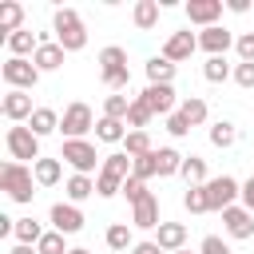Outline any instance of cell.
Listing matches in <instances>:
<instances>
[{"mask_svg": "<svg viewBox=\"0 0 254 254\" xmlns=\"http://www.w3.org/2000/svg\"><path fill=\"white\" fill-rule=\"evenodd\" d=\"M202 75H206L210 83H226V79H234V67L226 64V56H210V60L202 64Z\"/></svg>", "mask_w": 254, "mask_h": 254, "instance_id": "29", "label": "cell"}, {"mask_svg": "<svg viewBox=\"0 0 254 254\" xmlns=\"http://www.w3.org/2000/svg\"><path fill=\"white\" fill-rule=\"evenodd\" d=\"M52 32H56V44H60L64 52H83V48H87V28H83V20H79L75 8H56Z\"/></svg>", "mask_w": 254, "mask_h": 254, "instance_id": "2", "label": "cell"}, {"mask_svg": "<svg viewBox=\"0 0 254 254\" xmlns=\"http://www.w3.org/2000/svg\"><path fill=\"white\" fill-rule=\"evenodd\" d=\"M103 242L111 246V250H131L135 242H131V226L127 222H111L107 226V234H103Z\"/></svg>", "mask_w": 254, "mask_h": 254, "instance_id": "35", "label": "cell"}, {"mask_svg": "<svg viewBox=\"0 0 254 254\" xmlns=\"http://www.w3.org/2000/svg\"><path fill=\"white\" fill-rule=\"evenodd\" d=\"M44 234H48V230H44L36 218H16V234H12L16 242H24V246H36Z\"/></svg>", "mask_w": 254, "mask_h": 254, "instance_id": "34", "label": "cell"}, {"mask_svg": "<svg viewBox=\"0 0 254 254\" xmlns=\"http://www.w3.org/2000/svg\"><path fill=\"white\" fill-rule=\"evenodd\" d=\"M175 254H198V250H187V246H183V250H175Z\"/></svg>", "mask_w": 254, "mask_h": 254, "instance_id": "51", "label": "cell"}, {"mask_svg": "<svg viewBox=\"0 0 254 254\" xmlns=\"http://www.w3.org/2000/svg\"><path fill=\"white\" fill-rule=\"evenodd\" d=\"M194 52H198V36H194V32H171L159 56L171 60V64H183V60H190Z\"/></svg>", "mask_w": 254, "mask_h": 254, "instance_id": "12", "label": "cell"}, {"mask_svg": "<svg viewBox=\"0 0 254 254\" xmlns=\"http://www.w3.org/2000/svg\"><path fill=\"white\" fill-rule=\"evenodd\" d=\"M143 71H147V83H175V64L163 56H151Z\"/></svg>", "mask_w": 254, "mask_h": 254, "instance_id": "23", "label": "cell"}, {"mask_svg": "<svg viewBox=\"0 0 254 254\" xmlns=\"http://www.w3.org/2000/svg\"><path fill=\"white\" fill-rule=\"evenodd\" d=\"M95 194V179L91 175H71L67 179V202H83Z\"/></svg>", "mask_w": 254, "mask_h": 254, "instance_id": "33", "label": "cell"}, {"mask_svg": "<svg viewBox=\"0 0 254 254\" xmlns=\"http://www.w3.org/2000/svg\"><path fill=\"white\" fill-rule=\"evenodd\" d=\"M151 115H155V111H151V107H147V103L135 95V99H131V111H127V127H131V131H147Z\"/></svg>", "mask_w": 254, "mask_h": 254, "instance_id": "36", "label": "cell"}, {"mask_svg": "<svg viewBox=\"0 0 254 254\" xmlns=\"http://www.w3.org/2000/svg\"><path fill=\"white\" fill-rule=\"evenodd\" d=\"M183 159H187V155H179L175 147H159V151H155V163H159V179H167V175H179V171H183Z\"/></svg>", "mask_w": 254, "mask_h": 254, "instance_id": "27", "label": "cell"}, {"mask_svg": "<svg viewBox=\"0 0 254 254\" xmlns=\"http://www.w3.org/2000/svg\"><path fill=\"white\" fill-rule=\"evenodd\" d=\"M4 143H8V155L16 159V163H40L44 155H40V135L32 131V127H24V123H12L8 127V135H4Z\"/></svg>", "mask_w": 254, "mask_h": 254, "instance_id": "5", "label": "cell"}, {"mask_svg": "<svg viewBox=\"0 0 254 254\" xmlns=\"http://www.w3.org/2000/svg\"><path fill=\"white\" fill-rule=\"evenodd\" d=\"M234 83L250 91L254 87V64H234Z\"/></svg>", "mask_w": 254, "mask_h": 254, "instance_id": "45", "label": "cell"}, {"mask_svg": "<svg viewBox=\"0 0 254 254\" xmlns=\"http://www.w3.org/2000/svg\"><path fill=\"white\" fill-rule=\"evenodd\" d=\"M131 254H163V250H159V242L151 238V242H135V246H131Z\"/></svg>", "mask_w": 254, "mask_h": 254, "instance_id": "47", "label": "cell"}, {"mask_svg": "<svg viewBox=\"0 0 254 254\" xmlns=\"http://www.w3.org/2000/svg\"><path fill=\"white\" fill-rule=\"evenodd\" d=\"M28 127L44 139V135H52V131H60V115L52 111V107H36L32 111V119H28Z\"/></svg>", "mask_w": 254, "mask_h": 254, "instance_id": "24", "label": "cell"}, {"mask_svg": "<svg viewBox=\"0 0 254 254\" xmlns=\"http://www.w3.org/2000/svg\"><path fill=\"white\" fill-rule=\"evenodd\" d=\"M234 40H238V36H234V32H226L222 24H214V28H202V32H198V48L206 52V60H210V56H226V52L234 48Z\"/></svg>", "mask_w": 254, "mask_h": 254, "instance_id": "15", "label": "cell"}, {"mask_svg": "<svg viewBox=\"0 0 254 254\" xmlns=\"http://www.w3.org/2000/svg\"><path fill=\"white\" fill-rule=\"evenodd\" d=\"M238 202H242V206H246V210L254 214V175H250V179L242 183V198H238Z\"/></svg>", "mask_w": 254, "mask_h": 254, "instance_id": "46", "label": "cell"}, {"mask_svg": "<svg viewBox=\"0 0 254 254\" xmlns=\"http://www.w3.org/2000/svg\"><path fill=\"white\" fill-rule=\"evenodd\" d=\"M64 48L56 44V40H40V48H36V56H32V64L40 67V71H60L64 67Z\"/></svg>", "mask_w": 254, "mask_h": 254, "instance_id": "18", "label": "cell"}, {"mask_svg": "<svg viewBox=\"0 0 254 254\" xmlns=\"http://www.w3.org/2000/svg\"><path fill=\"white\" fill-rule=\"evenodd\" d=\"M95 115L87 103H67L64 115H60V135L64 139H87V131H95Z\"/></svg>", "mask_w": 254, "mask_h": 254, "instance_id": "8", "label": "cell"}, {"mask_svg": "<svg viewBox=\"0 0 254 254\" xmlns=\"http://www.w3.org/2000/svg\"><path fill=\"white\" fill-rule=\"evenodd\" d=\"M60 159H40L36 167H32V175H36V187H56L60 183Z\"/></svg>", "mask_w": 254, "mask_h": 254, "instance_id": "32", "label": "cell"}, {"mask_svg": "<svg viewBox=\"0 0 254 254\" xmlns=\"http://www.w3.org/2000/svg\"><path fill=\"white\" fill-rule=\"evenodd\" d=\"M155 147H151V135L147 131H127V139H123V155H131V159H143V155H151Z\"/></svg>", "mask_w": 254, "mask_h": 254, "instance_id": "31", "label": "cell"}, {"mask_svg": "<svg viewBox=\"0 0 254 254\" xmlns=\"http://www.w3.org/2000/svg\"><path fill=\"white\" fill-rule=\"evenodd\" d=\"M0 75H4V83H8V91H32L36 83H40V67L32 64V60H20V56H8L4 60V67H0Z\"/></svg>", "mask_w": 254, "mask_h": 254, "instance_id": "7", "label": "cell"}, {"mask_svg": "<svg viewBox=\"0 0 254 254\" xmlns=\"http://www.w3.org/2000/svg\"><path fill=\"white\" fill-rule=\"evenodd\" d=\"M198 254H234V250H230V242H226V238L206 234V238H202V246H198Z\"/></svg>", "mask_w": 254, "mask_h": 254, "instance_id": "43", "label": "cell"}, {"mask_svg": "<svg viewBox=\"0 0 254 254\" xmlns=\"http://www.w3.org/2000/svg\"><path fill=\"white\" fill-rule=\"evenodd\" d=\"M8 254H40V250H36V246H24V242H16Z\"/></svg>", "mask_w": 254, "mask_h": 254, "instance_id": "49", "label": "cell"}, {"mask_svg": "<svg viewBox=\"0 0 254 254\" xmlns=\"http://www.w3.org/2000/svg\"><path fill=\"white\" fill-rule=\"evenodd\" d=\"M179 111L187 115V123H190V127H198V123H206V115H210V107H206V99H198V95H187V99L179 103Z\"/></svg>", "mask_w": 254, "mask_h": 254, "instance_id": "30", "label": "cell"}, {"mask_svg": "<svg viewBox=\"0 0 254 254\" xmlns=\"http://www.w3.org/2000/svg\"><path fill=\"white\" fill-rule=\"evenodd\" d=\"M67 234H60V230H48L40 242H36V250L40 254H67V242H64Z\"/></svg>", "mask_w": 254, "mask_h": 254, "instance_id": "39", "label": "cell"}, {"mask_svg": "<svg viewBox=\"0 0 254 254\" xmlns=\"http://www.w3.org/2000/svg\"><path fill=\"white\" fill-rule=\"evenodd\" d=\"M159 0H139L135 4V28H143V32H151L155 24H159Z\"/></svg>", "mask_w": 254, "mask_h": 254, "instance_id": "28", "label": "cell"}, {"mask_svg": "<svg viewBox=\"0 0 254 254\" xmlns=\"http://www.w3.org/2000/svg\"><path fill=\"white\" fill-rule=\"evenodd\" d=\"M234 143H238V127H234L230 119H218V123H210V147L226 151V147H234Z\"/></svg>", "mask_w": 254, "mask_h": 254, "instance_id": "25", "label": "cell"}, {"mask_svg": "<svg viewBox=\"0 0 254 254\" xmlns=\"http://www.w3.org/2000/svg\"><path fill=\"white\" fill-rule=\"evenodd\" d=\"M167 131H171L175 139H183V135H190V123H187V115H183V111H175V115H167Z\"/></svg>", "mask_w": 254, "mask_h": 254, "instance_id": "44", "label": "cell"}, {"mask_svg": "<svg viewBox=\"0 0 254 254\" xmlns=\"http://www.w3.org/2000/svg\"><path fill=\"white\" fill-rule=\"evenodd\" d=\"M222 8H226L222 0H187L183 12H187L190 24H198V28H214V24L222 20Z\"/></svg>", "mask_w": 254, "mask_h": 254, "instance_id": "14", "label": "cell"}, {"mask_svg": "<svg viewBox=\"0 0 254 254\" xmlns=\"http://www.w3.org/2000/svg\"><path fill=\"white\" fill-rule=\"evenodd\" d=\"M234 52H238V64H254V32H242L234 40Z\"/></svg>", "mask_w": 254, "mask_h": 254, "instance_id": "42", "label": "cell"}, {"mask_svg": "<svg viewBox=\"0 0 254 254\" xmlns=\"http://www.w3.org/2000/svg\"><path fill=\"white\" fill-rule=\"evenodd\" d=\"M179 175L187 179V187H202V183H210V175H206V159H198V155H187Z\"/></svg>", "mask_w": 254, "mask_h": 254, "instance_id": "26", "label": "cell"}, {"mask_svg": "<svg viewBox=\"0 0 254 254\" xmlns=\"http://www.w3.org/2000/svg\"><path fill=\"white\" fill-rule=\"evenodd\" d=\"M155 242H159V250H163V254H175V250H183V246H187V226H183V222H159Z\"/></svg>", "mask_w": 254, "mask_h": 254, "instance_id": "17", "label": "cell"}, {"mask_svg": "<svg viewBox=\"0 0 254 254\" xmlns=\"http://www.w3.org/2000/svg\"><path fill=\"white\" fill-rule=\"evenodd\" d=\"M222 230L230 234V238H238V242H246V238H254V214L238 202V206H226L222 210Z\"/></svg>", "mask_w": 254, "mask_h": 254, "instance_id": "11", "label": "cell"}, {"mask_svg": "<svg viewBox=\"0 0 254 254\" xmlns=\"http://www.w3.org/2000/svg\"><path fill=\"white\" fill-rule=\"evenodd\" d=\"M127 179H131V155L111 151V155H103V167L95 175V194L99 198H115V194H123Z\"/></svg>", "mask_w": 254, "mask_h": 254, "instance_id": "1", "label": "cell"}, {"mask_svg": "<svg viewBox=\"0 0 254 254\" xmlns=\"http://www.w3.org/2000/svg\"><path fill=\"white\" fill-rule=\"evenodd\" d=\"M60 159H64V163H71V171H75V175H91L95 167H103V159L95 155V143H87V139H64ZM95 175H99V171H95Z\"/></svg>", "mask_w": 254, "mask_h": 254, "instance_id": "6", "label": "cell"}, {"mask_svg": "<svg viewBox=\"0 0 254 254\" xmlns=\"http://www.w3.org/2000/svg\"><path fill=\"white\" fill-rule=\"evenodd\" d=\"M226 8H230V12H238V16H242V12H250V4H246V0H230Z\"/></svg>", "mask_w": 254, "mask_h": 254, "instance_id": "48", "label": "cell"}, {"mask_svg": "<svg viewBox=\"0 0 254 254\" xmlns=\"http://www.w3.org/2000/svg\"><path fill=\"white\" fill-rule=\"evenodd\" d=\"M48 222H52V230H60V234H79V230H83V210H79L75 202H56V206L48 210Z\"/></svg>", "mask_w": 254, "mask_h": 254, "instance_id": "10", "label": "cell"}, {"mask_svg": "<svg viewBox=\"0 0 254 254\" xmlns=\"http://www.w3.org/2000/svg\"><path fill=\"white\" fill-rule=\"evenodd\" d=\"M4 44H8V52H12V56L28 60V56H36V48H40V36H32L28 28H20V32H12Z\"/></svg>", "mask_w": 254, "mask_h": 254, "instance_id": "21", "label": "cell"}, {"mask_svg": "<svg viewBox=\"0 0 254 254\" xmlns=\"http://www.w3.org/2000/svg\"><path fill=\"white\" fill-rule=\"evenodd\" d=\"M131 175H135V179H143V183H147V179H155V175H159L155 151H151V155H143V159H131Z\"/></svg>", "mask_w": 254, "mask_h": 254, "instance_id": "40", "label": "cell"}, {"mask_svg": "<svg viewBox=\"0 0 254 254\" xmlns=\"http://www.w3.org/2000/svg\"><path fill=\"white\" fill-rule=\"evenodd\" d=\"M0 111H4V119L8 123H28L32 119V91H8L4 99H0Z\"/></svg>", "mask_w": 254, "mask_h": 254, "instance_id": "16", "label": "cell"}, {"mask_svg": "<svg viewBox=\"0 0 254 254\" xmlns=\"http://www.w3.org/2000/svg\"><path fill=\"white\" fill-rule=\"evenodd\" d=\"M123 194H127V202H131V206H139L143 198H151V190H147V183H143V179H135V175H131V179L123 183Z\"/></svg>", "mask_w": 254, "mask_h": 254, "instance_id": "41", "label": "cell"}, {"mask_svg": "<svg viewBox=\"0 0 254 254\" xmlns=\"http://www.w3.org/2000/svg\"><path fill=\"white\" fill-rule=\"evenodd\" d=\"M32 183H36V175H32V167L28 163H16V159H8L4 167H0V190L12 198V202H20V206H28L32 202Z\"/></svg>", "mask_w": 254, "mask_h": 254, "instance_id": "3", "label": "cell"}, {"mask_svg": "<svg viewBox=\"0 0 254 254\" xmlns=\"http://www.w3.org/2000/svg\"><path fill=\"white\" fill-rule=\"evenodd\" d=\"M99 79L111 87V91H123L131 83V71H127V48L119 44H107L99 52Z\"/></svg>", "mask_w": 254, "mask_h": 254, "instance_id": "4", "label": "cell"}, {"mask_svg": "<svg viewBox=\"0 0 254 254\" xmlns=\"http://www.w3.org/2000/svg\"><path fill=\"white\" fill-rule=\"evenodd\" d=\"M24 28V4H16V0H4L0 4V36L8 40L12 32H20Z\"/></svg>", "mask_w": 254, "mask_h": 254, "instance_id": "20", "label": "cell"}, {"mask_svg": "<svg viewBox=\"0 0 254 254\" xmlns=\"http://www.w3.org/2000/svg\"><path fill=\"white\" fill-rule=\"evenodd\" d=\"M131 226L139 230H159V198H143L139 206H131Z\"/></svg>", "mask_w": 254, "mask_h": 254, "instance_id": "19", "label": "cell"}, {"mask_svg": "<svg viewBox=\"0 0 254 254\" xmlns=\"http://www.w3.org/2000/svg\"><path fill=\"white\" fill-rule=\"evenodd\" d=\"M127 111H131V99H127L123 91H115V95L103 99V115H107V119H123V123H127Z\"/></svg>", "mask_w": 254, "mask_h": 254, "instance_id": "37", "label": "cell"}, {"mask_svg": "<svg viewBox=\"0 0 254 254\" xmlns=\"http://www.w3.org/2000/svg\"><path fill=\"white\" fill-rule=\"evenodd\" d=\"M95 139H99V143H123V139H127V123H123V119H107V115H99V123H95Z\"/></svg>", "mask_w": 254, "mask_h": 254, "instance_id": "22", "label": "cell"}, {"mask_svg": "<svg viewBox=\"0 0 254 254\" xmlns=\"http://www.w3.org/2000/svg\"><path fill=\"white\" fill-rule=\"evenodd\" d=\"M67 254H91V250H87V246H71Z\"/></svg>", "mask_w": 254, "mask_h": 254, "instance_id": "50", "label": "cell"}, {"mask_svg": "<svg viewBox=\"0 0 254 254\" xmlns=\"http://www.w3.org/2000/svg\"><path fill=\"white\" fill-rule=\"evenodd\" d=\"M202 190H206V202H210V210L238 206V198H242V183H238V179H230V175H214L210 183H202Z\"/></svg>", "mask_w": 254, "mask_h": 254, "instance_id": "9", "label": "cell"}, {"mask_svg": "<svg viewBox=\"0 0 254 254\" xmlns=\"http://www.w3.org/2000/svg\"><path fill=\"white\" fill-rule=\"evenodd\" d=\"M155 115H175L179 111V99H175V87L171 83H147V91L139 95Z\"/></svg>", "mask_w": 254, "mask_h": 254, "instance_id": "13", "label": "cell"}, {"mask_svg": "<svg viewBox=\"0 0 254 254\" xmlns=\"http://www.w3.org/2000/svg\"><path fill=\"white\" fill-rule=\"evenodd\" d=\"M183 206H187L190 214H206V210H210L206 190H202V187H187V190H183Z\"/></svg>", "mask_w": 254, "mask_h": 254, "instance_id": "38", "label": "cell"}]
</instances>
